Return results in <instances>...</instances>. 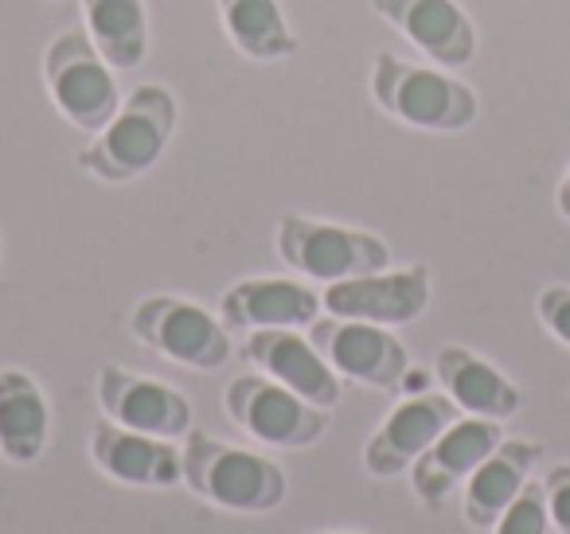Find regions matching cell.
Segmentation results:
<instances>
[{
	"label": "cell",
	"instance_id": "cell-1",
	"mask_svg": "<svg viewBox=\"0 0 570 534\" xmlns=\"http://www.w3.org/2000/svg\"><path fill=\"white\" fill-rule=\"evenodd\" d=\"M367 90L387 118L422 134H465L481 118V98L469 82H461L445 67L399 59L395 51H380L372 59Z\"/></svg>",
	"mask_w": 570,
	"mask_h": 534
},
{
	"label": "cell",
	"instance_id": "cell-2",
	"mask_svg": "<svg viewBox=\"0 0 570 534\" xmlns=\"http://www.w3.org/2000/svg\"><path fill=\"white\" fill-rule=\"evenodd\" d=\"M184 484L191 495L230 515H266L289 495V476L282 464L204 429L184 437Z\"/></svg>",
	"mask_w": 570,
	"mask_h": 534
},
{
	"label": "cell",
	"instance_id": "cell-3",
	"mask_svg": "<svg viewBox=\"0 0 570 534\" xmlns=\"http://www.w3.org/2000/svg\"><path fill=\"white\" fill-rule=\"evenodd\" d=\"M176 118H180V106L173 90L160 82H145L121 102L110 126L98 129L95 141L75 157V168L102 184H134L165 157L176 134Z\"/></svg>",
	"mask_w": 570,
	"mask_h": 534
},
{
	"label": "cell",
	"instance_id": "cell-4",
	"mask_svg": "<svg viewBox=\"0 0 570 534\" xmlns=\"http://www.w3.org/2000/svg\"><path fill=\"white\" fill-rule=\"evenodd\" d=\"M277 258L302 274L305 281H348L360 274H380L391 266V246L380 235L341 222L309 219L302 211H285L274 227Z\"/></svg>",
	"mask_w": 570,
	"mask_h": 534
},
{
	"label": "cell",
	"instance_id": "cell-5",
	"mask_svg": "<svg viewBox=\"0 0 570 534\" xmlns=\"http://www.w3.org/2000/svg\"><path fill=\"white\" fill-rule=\"evenodd\" d=\"M129 336L188 370H219L230 359V328L199 300L149 293L129 313Z\"/></svg>",
	"mask_w": 570,
	"mask_h": 534
},
{
	"label": "cell",
	"instance_id": "cell-6",
	"mask_svg": "<svg viewBox=\"0 0 570 534\" xmlns=\"http://www.w3.org/2000/svg\"><path fill=\"white\" fill-rule=\"evenodd\" d=\"M43 82L56 102V110L82 134H98L110 126L121 110V90L114 79V67L102 51L90 43L87 32H63L43 51Z\"/></svg>",
	"mask_w": 570,
	"mask_h": 534
},
{
	"label": "cell",
	"instance_id": "cell-7",
	"mask_svg": "<svg viewBox=\"0 0 570 534\" xmlns=\"http://www.w3.org/2000/svg\"><path fill=\"white\" fill-rule=\"evenodd\" d=\"M227 417L266 448H309L325 437L328 409L305 402L269 375H238L223 390Z\"/></svg>",
	"mask_w": 570,
	"mask_h": 534
},
{
	"label": "cell",
	"instance_id": "cell-8",
	"mask_svg": "<svg viewBox=\"0 0 570 534\" xmlns=\"http://www.w3.org/2000/svg\"><path fill=\"white\" fill-rule=\"evenodd\" d=\"M309 339L328 359V367L341 378H348V383L395 394L406 383V375H411V352L383 324L317 316L309 324Z\"/></svg>",
	"mask_w": 570,
	"mask_h": 534
},
{
	"label": "cell",
	"instance_id": "cell-9",
	"mask_svg": "<svg viewBox=\"0 0 570 534\" xmlns=\"http://www.w3.org/2000/svg\"><path fill=\"white\" fill-rule=\"evenodd\" d=\"M434 297V277L426 266L380 269V274H360L348 281H333L321 293V305L328 316L341 320H367L383 328H403L419 320Z\"/></svg>",
	"mask_w": 570,
	"mask_h": 534
},
{
	"label": "cell",
	"instance_id": "cell-10",
	"mask_svg": "<svg viewBox=\"0 0 570 534\" xmlns=\"http://www.w3.org/2000/svg\"><path fill=\"white\" fill-rule=\"evenodd\" d=\"M458 417H461V409L453 406V398L445 390L403 398L383 417L380 429L367 437L364 472L375 479H395V476H403V472H411L414 461H419Z\"/></svg>",
	"mask_w": 570,
	"mask_h": 534
},
{
	"label": "cell",
	"instance_id": "cell-11",
	"mask_svg": "<svg viewBox=\"0 0 570 534\" xmlns=\"http://www.w3.org/2000/svg\"><path fill=\"white\" fill-rule=\"evenodd\" d=\"M95 398L110 422L126 425V429H141L153 437H188L191 433V402L184 398L176 386L160 383V378L137 375L118 363H106L98 370Z\"/></svg>",
	"mask_w": 570,
	"mask_h": 534
},
{
	"label": "cell",
	"instance_id": "cell-12",
	"mask_svg": "<svg viewBox=\"0 0 570 534\" xmlns=\"http://www.w3.org/2000/svg\"><path fill=\"white\" fill-rule=\"evenodd\" d=\"M504 441V422L461 414L411 468V492L426 511H438L465 479L481 468V461Z\"/></svg>",
	"mask_w": 570,
	"mask_h": 534
},
{
	"label": "cell",
	"instance_id": "cell-13",
	"mask_svg": "<svg viewBox=\"0 0 570 534\" xmlns=\"http://www.w3.org/2000/svg\"><path fill=\"white\" fill-rule=\"evenodd\" d=\"M372 12L434 67L461 71L476 59V28L458 0H372Z\"/></svg>",
	"mask_w": 570,
	"mask_h": 534
},
{
	"label": "cell",
	"instance_id": "cell-14",
	"mask_svg": "<svg viewBox=\"0 0 570 534\" xmlns=\"http://www.w3.org/2000/svg\"><path fill=\"white\" fill-rule=\"evenodd\" d=\"M243 355L269 375L274 383L289 386L294 394H302L305 402L321 409L341 406L344 378L328 367V359L317 352L309 336H302V328H266V332H246Z\"/></svg>",
	"mask_w": 570,
	"mask_h": 534
},
{
	"label": "cell",
	"instance_id": "cell-15",
	"mask_svg": "<svg viewBox=\"0 0 570 534\" xmlns=\"http://www.w3.org/2000/svg\"><path fill=\"white\" fill-rule=\"evenodd\" d=\"M90 461L102 476L129 487H176L184 484V448L168 437H153L141 429H126L118 422L90 425Z\"/></svg>",
	"mask_w": 570,
	"mask_h": 534
},
{
	"label": "cell",
	"instance_id": "cell-16",
	"mask_svg": "<svg viewBox=\"0 0 570 534\" xmlns=\"http://www.w3.org/2000/svg\"><path fill=\"white\" fill-rule=\"evenodd\" d=\"M321 313V293L294 277H246L219 297V320L230 332L309 328Z\"/></svg>",
	"mask_w": 570,
	"mask_h": 534
},
{
	"label": "cell",
	"instance_id": "cell-17",
	"mask_svg": "<svg viewBox=\"0 0 570 534\" xmlns=\"http://www.w3.org/2000/svg\"><path fill=\"white\" fill-rule=\"evenodd\" d=\"M434 375L442 383V390L453 398V406L469 417H492V422H508L523 409V390L504 375L500 367H492L484 355H476L473 347L445 344L434 355Z\"/></svg>",
	"mask_w": 570,
	"mask_h": 534
},
{
	"label": "cell",
	"instance_id": "cell-18",
	"mask_svg": "<svg viewBox=\"0 0 570 534\" xmlns=\"http://www.w3.org/2000/svg\"><path fill=\"white\" fill-rule=\"evenodd\" d=\"M539 456H543V448L528 437L500 441L481 461V468L465 479V487H461V518L473 531H492L497 518L512 507L515 495L528 487Z\"/></svg>",
	"mask_w": 570,
	"mask_h": 534
},
{
	"label": "cell",
	"instance_id": "cell-19",
	"mask_svg": "<svg viewBox=\"0 0 570 534\" xmlns=\"http://www.w3.org/2000/svg\"><path fill=\"white\" fill-rule=\"evenodd\" d=\"M51 406L28 370L0 367V456L9 464H36L48 448Z\"/></svg>",
	"mask_w": 570,
	"mask_h": 534
},
{
	"label": "cell",
	"instance_id": "cell-20",
	"mask_svg": "<svg viewBox=\"0 0 570 534\" xmlns=\"http://www.w3.org/2000/svg\"><path fill=\"white\" fill-rule=\"evenodd\" d=\"M82 32L114 71H137L149 56V9L145 0H79Z\"/></svg>",
	"mask_w": 570,
	"mask_h": 534
},
{
	"label": "cell",
	"instance_id": "cell-21",
	"mask_svg": "<svg viewBox=\"0 0 570 534\" xmlns=\"http://www.w3.org/2000/svg\"><path fill=\"white\" fill-rule=\"evenodd\" d=\"M227 40L254 63H282L297 56V36L277 0H215Z\"/></svg>",
	"mask_w": 570,
	"mask_h": 534
},
{
	"label": "cell",
	"instance_id": "cell-22",
	"mask_svg": "<svg viewBox=\"0 0 570 534\" xmlns=\"http://www.w3.org/2000/svg\"><path fill=\"white\" fill-rule=\"evenodd\" d=\"M492 534H551V515H547L543 479H528V487L515 495L512 507L497 518Z\"/></svg>",
	"mask_w": 570,
	"mask_h": 534
},
{
	"label": "cell",
	"instance_id": "cell-23",
	"mask_svg": "<svg viewBox=\"0 0 570 534\" xmlns=\"http://www.w3.org/2000/svg\"><path fill=\"white\" fill-rule=\"evenodd\" d=\"M535 316L562 347H570V285H543L535 297Z\"/></svg>",
	"mask_w": 570,
	"mask_h": 534
},
{
	"label": "cell",
	"instance_id": "cell-24",
	"mask_svg": "<svg viewBox=\"0 0 570 534\" xmlns=\"http://www.w3.org/2000/svg\"><path fill=\"white\" fill-rule=\"evenodd\" d=\"M547 515L559 534H570V464H551L543 476Z\"/></svg>",
	"mask_w": 570,
	"mask_h": 534
},
{
	"label": "cell",
	"instance_id": "cell-25",
	"mask_svg": "<svg viewBox=\"0 0 570 534\" xmlns=\"http://www.w3.org/2000/svg\"><path fill=\"white\" fill-rule=\"evenodd\" d=\"M554 207H559V215L570 222V168H567V172H562L559 188H554Z\"/></svg>",
	"mask_w": 570,
	"mask_h": 534
},
{
	"label": "cell",
	"instance_id": "cell-26",
	"mask_svg": "<svg viewBox=\"0 0 570 534\" xmlns=\"http://www.w3.org/2000/svg\"><path fill=\"white\" fill-rule=\"evenodd\" d=\"M321 534H360V531H321Z\"/></svg>",
	"mask_w": 570,
	"mask_h": 534
}]
</instances>
